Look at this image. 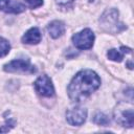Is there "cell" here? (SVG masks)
<instances>
[{
  "mask_svg": "<svg viewBox=\"0 0 134 134\" xmlns=\"http://www.w3.org/2000/svg\"><path fill=\"white\" fill-rule=\"evenodd\" d=\"M47 31L52 39H58L65 32V24L60 20H53L47 25Z\"/></svg>",
  "mask_w": 134,
  "mask_h": 134,
  "instance_id": "obj_10",
  "label": "cell"
},
{
  "mask_svg": "<svg viewBox=\"0 0 134 134\" xmlns=\"http://www.w3.org/2000/svg\"><path fill=\"white\" fill-rule=\"evenodd\" d=\"M94 39H95L94 32L90 28H84L83 30L72 36V43L77 49L86 50L92 48Z\"/></svg>",
  "mask_w": 134,
  "mask_h": 134,
  "instance_id": "obj_3",
  "label": "cell"
},
{
  "mask_svg": "<svg viewBox=\"0 0 134 134\" xmlns=\"http://www.w3.org/2000/svg\"><path fill=\"white\" fill-rule=\"evenodd\" d=\"M118 10L116 8H108L106 9L100 18H99V24L100 27L110 34H118L120 31H122L126 26L124 25V23H121L118 19Z\"/></svg>",
  "mask_w": 134,
  "mask_h": 134,
  "instance_id": "obj_2",
  "label": "cell"
},
{
  "mask_svg": "<svg viewBox=\"0 0 134 134\" xmlns=\"http://www.w3.org/2000/svg\"><path fill=\"white\" fill-rule=\"evenodd\" d=\"M115 119L118 124H120L122 127L132 128L134 125V111L133 109H116L115 113Z\"/></svg>",
  "mask_w": 134,
  "mask_h": 134,
  "instance_id": "obj_7",
  "label": "cell"
},
{
  "mask_svg": "<svg viewBox=\"0 0 134 134\" xmlns=\"http://www.w3.org/2000/svg\"><path fill=\"white\" fill-rule=\"evenodd\" d=\"M15 125H16V120L14 118H12V117L6 118L4 125L0 128V132H8L15 127Z\"/></svg>",
  "mask_w": 134,
  "mask_h": 134,
  "instance_id": "obj_14",
  "label": "cell"
},
{
  "mask_svg": "<svg viewBox=\"0 0 134 134\" xmlns=\"http://www.w3.org/2000/svg\"><path fill=\"white\" fill-rule=\"evenodd\" d=\"M21 40L24 44H29V45L38 44L42 40V34L38 27H31L22 36Z\"/></svg>",
  "mask_w": 134,
  "mask_h": 134,
  "instance_id": "obj_9",
  "label": "cell"
},
{
  "mask_svg": "<svg viewBox=\"0 0 134 134\" xmlns=\"http://www.w3.org/2000/svg\"><path fill=\"white\" fill-rule=\"evenodd\" d=\"M93 121L96 124V125H99V126H107L109 125L110 122V119L109 117L103 113V112H96L93 116Z\"/></svg>",
  "mask_w": 134,
  "mask_h": 134,
  "instance_id": "obj_12",
  "label": "cell"
},
{
  "mask_svg": "<svg viewBox=\"0 0 134 134\" xmlns=\"http://www.w3.org/2000/svg\"><path fill=\"white\" fill-rule=\"evenodd\" d=\"M100 86V79L97 73L91 69L79 71L70 81L67 87V93L72 102H81L88 97Z\"/></svg>",
  "mask_w": 134,
  "mask_h": 134,
  "instance_id": "obj_1",
  "label": "cell"
},
{
  "mask_svg": "<svg viewBox=\"0 0 134 134\" xmlns=\"http://www.w3.org/2000/svg\"><path fill=\"white\" fill-rule=\"evenodd\" d=\"M74 0H55V3L61 7H69L72 5Z\"/></svg>",
  "mask_w": 134,
  "mask_h": 134,
  "instance_id": "obj_16",
  "label": "cell"
},
{
  "mask_svg": "<svg viewBox=\"0 0 134 134\" xmlns=\"http://www.w3.org/2000/svg\"><path fill=\"white\" fill-rule=\"evenodd\" d=\"M9 50H10V44H9V42L6 39L0 37V58L5 57L6 54H8Z\"/></svg>",
  "mask_w": 134,
  "mask_h": 134,
  "instance_id": "obj_13",
  "label": "cell"
},
{
  "mask_svg": "<svg viewBox=\"0 0 134 134\" xmlns=\"http://www.w3.org/2000/svg\"><path fill=\"white\" fill-rule=\"evenodd\" d=\"M6 72H35L36 68L31 65L29 59H15L3 66Z\"/></svg>",
  "mask_w": 134,
  "mask_h": 134,
  "instance_id": "obj_4",
  "label": "cell"
},
{
  "mask_svg": "<svg viewBox=\"0 0 134 134\" xmlns=\"http://www.w3.org/2000/svg\"><path fill=\"white\" fill-rule=\"evenodd\" d=\"M26 6L16 0H0V10L8 14H20L25 10Z\"/></svg>",
  "mask_w": 134,
  "mask_h": 134,
  "instance_id": "obj_8",
  "label": "cell"
},
{
  "mask_svg": "<svg viewBox=\"0 0 134 134\" xmlns=\"http://www.w3.org/2000/svg\"><path fill=\"white\" fill-rule=\"evenodd\" d=\"M25 2L28 4L29 7L31 8H37V7H40L43 5L44 1L43 0H25Z\"/></svg>",
  "mask_w": 134,
  "mask_h": 134,
  "instance_id": "obj_15",
  "label": "cell"
},
{
  "mask_svg": "<svg viewBox=\"0 0 134 134\" xmlns=\"http://www.w3.org/2000/svg\"><path fill=\"white\" fill-rule=\"evenodd\" d=\"M130 52H131V49H130L129 47L121 46L119 49L112 48V49L108 50L107 57H108V59L111 60V61H114V62H121V60L124 59L125 53H130Z\"/></svg>",
  "mask_w": 134,
  "mask_h": 134,
  "instance_id": "obj_11",
  "label": "cell"
},
{
  "mask_svg": "<svg viewBox=\"0 0 134 134\" xmlns=\"http://www.w3.org/2000/svg\"><path fill=\"white\" fill-rule=\"evenodd\" d=\"M35 89L39 95L45 97H51L54 95V87L51 79L47 74H43L39 76L34 83Z\"/></svg>",
  "mask_w": 134,
  "mask_h": 134,
  "instance_id": "obj_5",
  "label": "cell"
},
{
  "mask_svg": "<svg viewBox=\"0 0 134 134\" xmlns=\"http://www.w3.org/2000/svg\"><path fill=\"white\" fill-rule=\"evenodd\" d=\"M87 118V110L82 107H74L66 112V120L71 126H82Z\"/></svg>",
  "mask_w": 134,
  "mask_h": 134,
  "instance_id": "obj_6",
  "label": "cell"
}]
</instances>
